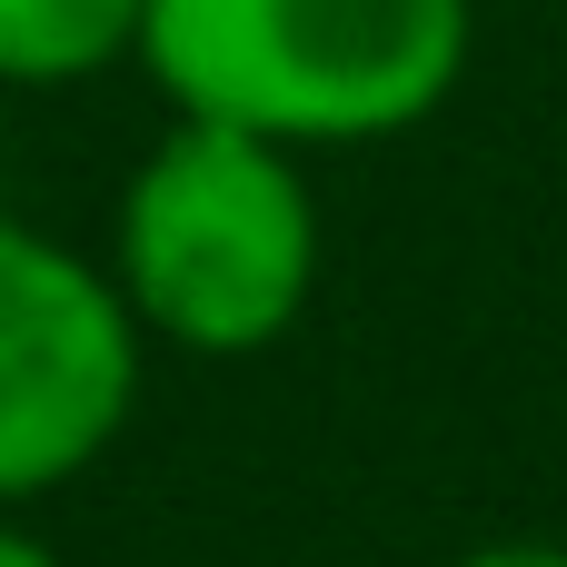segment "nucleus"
Segmentation results:
<instances>
[{
    "mask_svg": "<svg viewBox=\"0 0 567 567\" xmlns=\"http://www.w3.org/2000/svg\"><path fill=\"white\" fill-rule=\"evenodd\" d=\"M140 349L110 269L0 209V508L50 498L130 429Z\"/></svg>",
    "mask_w": 567,
    "mask_h": 567,
    "instance_id": "3",
    "label": "nucleus"
},
{
    "mask_svg": "<svg viewBox=\"0 0 567 567\" xmlns=\"http://www.w3.org/2000/svg\"><path fill=\"white\" fill-rule=\"evenodd\" d=\"M458 567H567V548H548V538H508V548H478V558Z\"/></svg>",
    "mask_w": 567,
    "mask_h": 567,
    "instance_id": "5",
    "label": "nucleus"
},
{
    "mask_svg": "<svg viewBox=\"0 0 567 567\" xmlns=\"http://www.w3.org/2000/svg\"><path fill=\"white\" fill-rule=\"evenodd\" d=\"M140 10L150 0H0V80L20 90L90 80L120 50H140Z\"/></svg>",
    "mask_w": 567,
    "mask_h": 567,
    "instance_id": "4",
    "label": "nucleus"
},
{
    "mask_svg": "<svg viewBox=\"0 0 567 567\" xmlns=\"http://www.w3.org/2000/svg\"><path fill=\"white\" fill-rule=\"evenodd\" d=\"M468 0H150L140 60L179 120L279 150H359L419 130L468 70Z\"/></svg>",
    "mask_w": 567,
    "mask_h": 567,
    "instance_id": "1",
    "label": "nucleus"
},
{
    "mask_svg": "<svg viewBox=\"0 0 567 567\" xmlns=\"http://www.w3.org/2000/svg\"><path fill=\"white\" fill-rule=\"evenodd\" d=\"M110 289L140 339L179 359L279 349L319 289V199L299 150L229 120H169V140L120 189Z\"/></svg>",
    "mask_w": 567,
    "mask_h": 567,
    "instance_id": "2",
    "label": "nucleus"
},
{
    "mask_svg": "<svg viewBox=\"0 0 567 567\" xmlns=\"http://www.w3.org/2000/svg\"><path fill=\"white\" fill-rule=\"evenodd\" d=\"M0 567H60V558H50L30 528H10V518H0Z\"/></svg>",
    "mask_w": 567,
    "mask_h": 567,
    "instance_id": "6",
    "label": "nucleus"
}]
</instances>
